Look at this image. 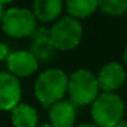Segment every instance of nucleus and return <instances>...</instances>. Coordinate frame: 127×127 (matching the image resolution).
Listing matches in <instances>:
<instances>
[{
	"instance_id": "nucleus-1",
	"label": "nucleus",
	"mask_w": 127,
	"mask_h": 127,
	"mask_svg": "<svg viewBox=\"0 0 127 127\" xmlns=\"http://www.w3.org/2000/svg\"><path fill=\"white\" fill-rule=\"evenodd\" d=\"M68 88V77L60 68H48L38 75L34 83V94L44 108H51L63 100Z\"/></svg>"
},
{
	"instance_id": "nucleus-2",
	"label": "nucleus",
	"mask_w": 127,
	"mask_h": 127,
	"mask_svg": "<svg viewBox=\"0 0 127 127\" xmlns=\"http://www.w3.org/2000/svg\"><path fill=\"white\" fill-rule=\"evenodd\" d=\"M92 119L98 127H115L124 115V102L116 93H100L90 108Z\"/></svg>"
},
{
	"instance_id": "nucleus-3",
	"label": "nucleus",
	"mask_w": 127,
	"mask_h": 127,
	"mask_svg": "<svg viewBox=\"0 0 127 127\" xmlns=\"http://www.w3.org/2000/svg\"><path fill=\"white\" fill-rule=\"evenodd\" d=\"M67 93L74 105H92L101 92L96 75L88 68H79L68 77Z\"/></svg>"
},
{
	"instance_id": "nucleus-4",
	"label": "nucleus",
	"mask_w": 127,
	"mask_h": 127,
	"mask_svg": "<svg viewBox=\"0 0 127 127\" xmlns=\"http://www.w3.org/2000/svg\"><path fill=\"white\" fill-rule=\"evenodd\" d=\"M83 28L81 22L71 17H63L49 29V38L53 49L71 51L81 44Z\"/></svg>"
},
{
	"instance_id": "nucleus-5",
	"label": "nucleus",
	"mask_w": 127,
	"mask_h": 127,
	"mask_svg": "<svg viewBox=\"0 0 127 127\" xmlns=\"http://www.w3.org/2000/svg\"><path fill=\"white\" fill-rule=\"evenodd\" d=\"M1 29L10 37L23 38L34 33V30L37 29V19L30 10L14 7L3 14Z\"/></svg>"
},
{
	"instance_id": "nucleus-6",
	"label": "nucleus",
	"mask_w": 127,
	"mask_h": 127,
	"mask_svg": "<svg viewBox=\"0 0 127 127\" xmlns=\"http://www.w3.org/2000/svg\"><path fill=\"white\" fill-rule=\"evenodd\" d=\"M96 77L100 92L102 93H115L126 83L127 79L126 68L118 62H109L102 66Z\"/></svg>"
},
{
	"instance_id": "nucleus-7",
	"label": "nucleus",
	"mask_w": 127,
	"mask_h": 127,
	"mask_svg": "<svg viewBox=\"0 0 127 127\" xmlns=\"http://www.w3.org/2000/svg\"><path fill=\"white\" fill-rule=\"evenodd\" d=\"M22 98V86L17 77L0 72V111H12Z\"/></svg>"
},
{
	"instance_id": "nucleus-8",
	"label": "nucleus",
	"mask_w": 127,
	"mask_h": 127,
	"mask_svg": "<svg viewBox=\"0 0 127 127\" xmlns=\"http://www.w3.org/2000/svg\"><path fill=\"white\" fill-rule=\"evenodd\" d=\"M7 67L14 77H29L38 68V60L30 51H15L7 58Z\"/></svg>"
},
{
	"instance_id": "nucleus-9",
	"label": "nucleus",
	"mask_w": 127,
	"mask_h": 127,
	"mask_svg": "<svg viewBox=\"0 0 127 127\" xmlns=\"http://www.w3.org/2000/svg\"><path fill=\"white\" fill-rule=\"evenodd\" d=\"M77 109L71 101L60 100L49 108V120L53 127H75Z\"/></svg>"
},
{
	"instance_id": "nucleus-10",
	"label": "nucleus",
	"mask_w": 127,
	"mask_h": 127,
	"mask_svg": "<svg viewBox=\"0 0 127 127\" xmlns=\"http://www.w3.org/2000/svg\"><path fill=\"white\" fill-rule=\"evenodd\" d=\"M64 0H34L33 14L41 22H51L62 14Z\"/></svg>"
},
{
	"instance_id": "nucleus-11",
	"label": "nucleus",
	"mask_w": 127,
	"mask_h": 127,
	"mask_svg": "<svg viewBox=\"0 0 127 127\" xmlns=\"http://www.w3.org/2000/svg\"><path fill=\"white\" fill-rule=\"evenodd\" d=\"M32 38L33 44L30 52L37 58V60H48L53 53V47L49 38V29L37 28L32 34Z\"/></svg>"
},
{
	"instance_id": "nucleus-12",
	"label": "nucleus",
	"mask_w": 127,
	"mask_h": 127,
	"mask_svg": "<svg viewBox=\"0 0 127 127\" xmlns=\"http://www.w3.org/2000/svg\"><path fill=\"white\" fill-rule=\"evenodd\" d=\"M11 112V120L14 127H37L38 113L34 107L26 102H19Z\"/></svg>"
},
{
	"instance_id": "nucleus-13",
	"label": "nucleus",
	"mask_w": 127,
	"mask_h": 127,
	"mask_svg": "<svg viewBox=\"0 0 127 127\" xmlns=\"http://www.w3.org/2000/svg\"><path fill=\"white\" fill-rule=\"evenodd\" d=\"M68 17L75 19H85L96 12L98 8V0H64Z\"/></svg>"
},
{
	"instance_id": "nucleus-14",
	"label": "nucleus",
	"mask_w": 127,
	"mask_h": 127,
	"mask_svg": "<svg viewBox=\"0 0 127 127\" xmlns=\"http://www.w3.org/2000/svg\"><path fill=\"white\" fill-rule=\"evenodd\" d=\"M98 8L109 17H122L127 12V0H98Z\"/></svg>"
},
{
	"instance_id": "nucleus-15",
	"label": "nucleus",
	"mask_w": 127,
	"mask_h": 127,
	"mask_svg": "<svg viewBox=\"0 0 127 127\" xmlns=\"http://www.w3.org/2000/svg\"><path fill=\"white\" fill-rule=\"evenodd\" d=\"M10 55L8 52V47L6 44H1L0 42V60H3V59H7Z\"/></svg>"
},
{
	"instance_id": "nucleus-16",
	"label": "nucleus",
	"mask_w": 127,
	"mask_h": 127,
	"mask_svg": "<svg viewBox=\"0 0 127 127\" xmlns=\"http://www.w3.org/2000/svg\"><path fill=\"white\" fill-rule=\"evenodd\" d=\"M115 127H127V119H123V120H120Z\"/></svg>"
},
{
	"instance_id": "nucleus-17",
	"label": "nucleus",
	"mask_w": 127,
	"mask_h": 127,
	"mask_svg": "<svg viewBox=\"0 0 127 127\" xmlns=\"http://www.w3.org/2000/svg\"><path fill=\"white\" fill-rule=\"evenodd\" d=\"M75 127H98V126H96V124H90V123H83V124H78V126H75Z\"/></svg>"
},
{
	"instance_id": "nucleus-18",
	"label": "nucleus",
	"mask_w": 127,
	"mask_h": 127,
	"mask_svg": "<svg viewBox=\"0 0 127 127\" xmlns=\"http://www.w3.org/2000/svg\"><path fill=\"white\" fill-rule=\"evenodd\" d=\"M123 59H124V63H126V66H127V45H126L124 52H123Z\"/></svg>"
},
{
	"instance_id": "nucleus-19",
	"label": "nucleus",
	"mask_w": 127,
	"mask_h": 127,
	"mask_svg": "<svg viewBox=\"0 0 127 127\" xmlns=\"http://www.w3.org/2000/svg\"><path fill=\"white\" fill-rule=\"evenodd\" d=\"M11 1H14V0H0V4H1V6H3V4L11 3Z\"/></svg>"
},
{
	"instance_id": "nucleus-20",
	"label": "nucleus",
	"mask_w": 127,
	"mask_h": 127,
	"mask_svg": "<svg viewBox=\"0 0 127 127\" xmlns=\"http://www.w3.org/2000/svg\"><path fill=\"white\" fill-rule=\"evenodd\" d=\"M3 14H4V11H3V6L0 4V22H1V18H3Z\"/></svg>"
},
{
	"instance_id": "nucleus-21",
	"label": "nucleus",
	"mask_w": 127,
	"mask_h": 127,
	"mask_svg": "<svg viewBox=\"0 0 127 127\" xmlns=\"http://www.w3.org/2000/svg\"><path fill=\"white\" fill-rule=\"evenodd\" d=\"M37 127H53L51 123H47V124H41V126H37Z\"/></svg>"
}]
</instances>
